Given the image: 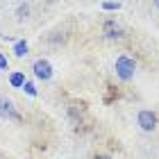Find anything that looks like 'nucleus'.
<instances>
[{"mask_svg":"<svg viewBox=\"0 0 159 159\" xmlns=\"http://www.w3.org/2000/svg\"><path fill=\"white\" fill-rule=\"evenodd\" d=\"M32 70H34V75H37L39 80H50L52 77V66H50L48 59H37L34 66H32Z\"/></svg>","mask_w":159,"mask_h":159,"instance_id":"2","label":"nucleus"},{"mask_svg":"<svg viewBox=\"0 0 159 159\" xmlns=\"http://www.w3.org/2000/svg\"><path fill=\"white\" fill-rule=\"evenodd\" d=\"M14 52H16L18 57L27 55V43H25V41H18V43H16V48H14Z\"/></svg>","mask_w":159,"mask_h":159,"instance_id":"7","label":"nucleus"},{"mask_svg":"<svg viewBox=\"0 0 159 159\" xmlns=\"http://www.w3.org/2000/svg\"><path fill=\"white\" fill-rule=\"evenodd\" d=\"M134 70H136V64H134V59H129L127 55H120L118 59H116V75L120 77V80H132L134 77Z\"/></svg>","mask_w":159,"mask_h":159,"instance_id":"1","label":"nucleus"},{"mask_svg":"<svg viewBox=\"0 0 159 159\" xmlns=\"http://www.w3.org/2000/svg\"><path fill=\"white\" fill-rule=\"evenodd\" d=\"M0 68H2V70L7 68V59H5V55H2V52H0Z\"/></svg>","mask_w":159,"mask_h":159,"instance_id":"10","label":"nucleus"},{"mask_svg":"<svg viewBox=\"0 0 159 159\" xmlns=\"http://www.w3.org/2000/svg\"><path fill=\"white\" fill-rule=\"evenodd\" d=\"M0 114H2V116H9V118H18L16 114H14V102L9 98H0Z\"/></svg>","mask_w":159,"mask_h":159,"instance_id":"4","label":"nucleus"},{"mask_svg":"<svg viewBox=\"0 0 159 159\" xmlns=\"http://www.w3.org/2000/svg\"><path fill=\"white\" fill-rule=\"evenodd\" d=\"M9 82H11V86H23V84H25V75H23V73H14V75L9 77Z\"/></svg>","mask_w":159,"mask_h":159,"instance_id":"6","label":"nucleus"},{"mask_svg":"<svg viewBox=\"0 0 159 159\" xmlns=\"http://www.w3.org/2000/svg\"><path fill=\"white\" fill-rule=\"evenodd\" d=\"M102 9H107V11H118L120 9V2H102Z\"/></svg>","mask_w":159,"mask_h":159,"instance_id":"8","label":"nucleus"},{"mask_svg":"<svg viewBox=\"0 0 159 159\" xmlns=\"http://www.w3.org/2000/svg\"><path fill=\"white\" fill-rule=\"evenodd\" d=\"M105 34H107L109 39H120V37H123V34H120V27H118L116 23H114V20L105 23Z\"/></svg>","mask_w":159,"mask_h":159,"instance_id":"5","label":"nucleus"},{"mask_svg":"<svg viewBox=\"0 0 159 159\" xmlns=\"http://www.w3.org/2000/svg\"><path fill=\"white\" fill-rule=\"evenodd\" d=\"M139 125H141V129H146V132H152L155 125H157V116L152 111L143 109V111H139Z\"/></svg>","mask_w":159,"mask_h":159,"instance_id":"3","label":"nucleus"},{"mask_svg":"<svg viewBox=\"0 0 159 159\" xmlns=\"http://www.w3.org/2000/svg\"><path fill=\"white\" fill-rule=\"evenodd\" d=\"M23 89L27 91V96H37V89H34V84L27 82V80H25V84H23Z\"/></svg>","mask_w":159,"mask_h":159,"instance_id":"9","label":"nucleus"}]
</instances>
